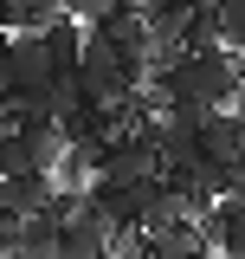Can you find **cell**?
I'll return each instance as SVG.
<instances>
[{"label":"cell","instance_id":"obj_1","mask_svg":"<svg viewBox=\"0 0 245 259\" xmlns=\"http://www.w3.org/2000/svg\"><path fill=\"white\" fill-rule=\"evenodd\" d=\"M239 78L245 65L219 46V52H174L168 71H155V84L168 104H194V110H226L232 97H239Z\"/></svg>","mask_w":245,"mask_h":259},{"label":"cell","instance_id":"obj_2","mask_svg":"<svg viewBox=\"0 0 245 259\" xmlns=\"http://www.w3.org/2000/svg\"><path fill=\"white\" fill-rule=\"evenodd\" d=\"M52 175L45 168H26V175H0V207L13 214V221H32V214H45L52 207Z\"/></svg>","mask_w":245,"mask_h":259},{"label":"cell","instance_id":"obj_3","mask_svg":"<svg viewBox=\"0 0 245 259\" xmlns=\"http://www.w3.org/2000/svg\"><path fill=\"white\" fill-rule=\"evenodd\" d=\"M110 253H116L110 227L97 221V214H78V221L58 227V253H52V259H110Z\"/></svg>","mask_w":245,"mask_h":259},{"label":"cell","instance_id":"obj_4","mask_svg":"<svg viewBox=\"0 0 245 259\" xmlns=\"http://www.w3.org/2000/svg\"><path fill=\"white\" fill-rule=\"evenodd\" d=\"M39 52H45V65H52V78H71V71H78V59H84V26L58 13L52 26L39 32Z\"/></svg>","mask_w":245,"mask_h":259},{"label":"cell","instance_id":"obj_5","mask_svg":"<svg viewBox=\"0 0 245 259\" xmlns=\"http://www.w3.org/2000/svg\"><path fill=\"white\" fill-rule=\"evenodd\" d=\"M207 240H213L219 259H245V207L239 201H213V214H207Z\"/></svg>","mask_w":245,"mask_h":259},{"label":"cell","instance_id":"obj_6","mask_svg":"<svg viewBox=\"0 0 245 259\" xmlns=\"http://www.w3.org/2000/svg\"><path fill=\"white\" fill-rule=\"evenodd\" d=\"M52 253H58V221H52V214L20 221L13 240H7V259H52Z\"/></svg>","mask_w":245,"mask_h":259},{"label":"cell","instance_id":"obj_7","mask_svg":"<svg viewBox=\"0 0 245 259\" xmlns=\"http://www.w3.org/2000/svg\"><path fill=\"white\" fill-rule=\"evenodd\" d=\"M58 13H65V0H7V13H0V32H7V39H13V32H32V39H39V32L52 26Z\"/></svg>","mask_w":245,"mask_h":259},{"label":"cell","instance_id":"obj_8","mask_svg":"<svg viewBox=\"0 0 245 259\" xmlns=\"http://www.w3.org/2000/svg\"><path fill=\"white\" fill-rule=\"evenodd\" d=\"M213 20H219V46L239 59L245 52V0H213Z\"/></svg>","mask_w":245,"mask_h":259},{"label":"cell","instance_id":"obj_9","mask_svg":"<svg viewBox=\"0 0 245 259\" xmlns=\"http://www.w3.org/2000/svg\"><path fill=\"white\" fill-rule=\"evenodd\" d=\"M26 168H39V149H32L20 130H7L0 136V175H26Z\"/></svg>","mask_w":245,"mask_h":259},{"label":"cell","instance_id":"obj_10","mask_svg":"<svg viewBox=\"0 0 245 259\" xmlns=\"http://www.w3.org/2000/svg\"><path fill=\"white\" fill-rule=\"evenodd\" d=\"M116 0H65V20H78V26H91L97 13H110Z\"/></svg>","mask_w":245,"mask_h":259},{"label":"cell","instance_id":"obj_11","mask_svg":"<svg viewBox=\"0 0 245 259\" xmlns=\"http://www.w3.org/2000/svg\"><path fill=\"white\" fill-rule=\"evenodd\" d=\"M0 39H7V32H0Z\"/></svg>","mask_w":245,"mask_h":259}]
</instances>
